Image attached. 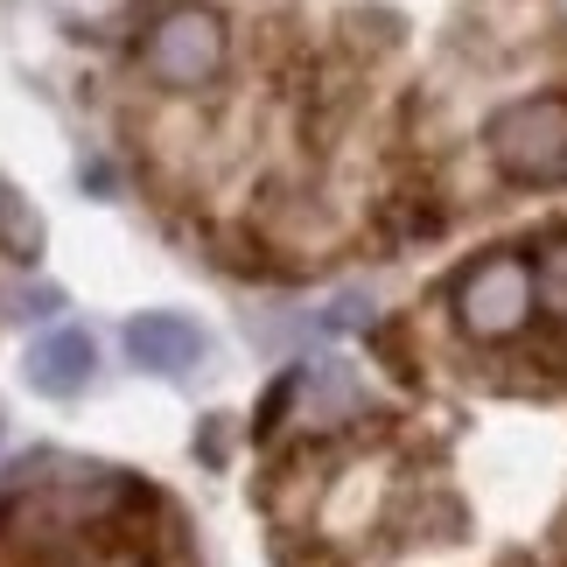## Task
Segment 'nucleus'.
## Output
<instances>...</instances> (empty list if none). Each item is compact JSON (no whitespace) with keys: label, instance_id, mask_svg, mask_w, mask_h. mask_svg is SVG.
I'll use <instances>...</instances> for the list:
<instances>
[{"label":"nucleus","instance_id":"1","mask_svg":"<svg viewBox=\"0 0 567 567\" xmlns=\"http://www.w3.org/2000/svg\"><path fill=\"white\" fill-rule=\"evenodd\" d=\"M491 162L512 183H554L567 176V105L560 99H518L491 120Z\"/></svg>","mask_w":567,"mask_h":567},{"label":"nucleus","instance_id":"2","mask_svg":"<svg viewBox=\"0 0 567 567\" xmlns=\"http://www.w3.org/2000/svg\"><path fill=\"white\" fill-rule=\"evenodd\" d=\"M147 71H155L162 84H210L217 71H225V21H217L210 8H176L162 14V29L147 35Z\"/></svg>","mask_w":567,"mask_h":567},{"label":"nucleus","instance_id":"3","mask_svg":"<svg viewBox=\"0 0 567 567\" xmlns=\"http://www.w3.org/2000/svg\"><path fill=\"white\" fill-rule=\"evenodd\" d=\"M533 274L518 267V259H484L470 280H463V295H455V309H463V330L470 337H512L518 322H526L533 309Z\"/></svg>","mask_w":567,"mask_h":567},{"label":"nucleus","instance_id":"4","mask_svg":"<svg viewBox=\"0 0 567 567\" xmlns=\"http://www.w3.org/2000/svg\"><path fill=\"white\" fill-rule=\"evenodd\" d=\"M120 343H126V358H134L141 372H162V379H176V372H189V364L204 358V330H196L189 316H176V309L134 316L120 330Z\"/></svg>","mask_w":567,"mask_h":567},{"label":"nucleus","instance_id":"5","mask_svg":"<svg viewBox=\"0 0 567 567\" xmlns=\"http://www.w3.org/2000/svg\"><path fill=\"white\" fill-rule=\"evenodd\" d=\"M92 337L84 330H50L29 343V364H21V379H29V392H42V400H78L84 385H92Z\"/></svg>","mask_w":567,"mask_h":567},{"label":"nucleus","instance_id":"6","mask_svg":"<svg viewBox=\"0 0 567 567\" xmlns=\"http://www.w3.org/2000/svg\"><path fill=\"white\" fill-rule=\"evenodd\" d=\"M0 246H8L14 259H42V217L29 210V196H14L8 183H0Z\"/></svg>","mask_w":567,"mask_h":567},{"label":"nucleus","instance_id":"7","mask_svg":"<svg viewBox=\"0 0 567 567\" xmlns=\"http://www.w3.org/2000/svg\"><path fill=\"white\" fill-rule=\"evenodd\" d=\"M533 288H539V301H547L554 316H567V246H554L547 259H539V274H533Z\"/></svg>","mask_w":567,"mask_h":567},{"label":"nucleus","instance_id":"8","mask_svg":"<svg viewBox=\"0 0 567 567\" xmlns=\"http://www.w3.org/2000/svg\"><path fill=\"white\" fill-rule=\"evenodd\" d=\"M364 322H372V295L364 288H343L330 309H322V330H364Z\"/></svg>","mask_w":567,"mask_h":567},{"label":"nucleus","instance_id":"9","mask_svg":"<svg viewBox=\"0 0 567 567\" xmlns=\"http://www.w3.org/2000/svg\"><path fill=\"white\" fill-rule=\"evenodd\" d=\"M8 309H14L21 322H42V316H56V309H63V295H56V288H14V295H8Z\"/></svg>","mask_w":567,"mask_h":567},{"label":"nucleus","instance_id":"10","mask_svg":"<svg viewBox=\"0 0 567 567\" xmlns=\"http://www.w3.org/2000/svg\"><path fill=\"white\" fill-rule=\"evenodd\" d=\"M78 189L113 196V189H120V183H113V162H105V155H84V162H78Z\"/></svg>","mask_w":567,"mask_h":567},{"label":"nucleus","instance_id":"11","mask_svg":"<svg viewBox=\"0 0 567 567\" xmlns=\"http://www.w3.org/2000/svg\"><path fill=\"white\" fill-rule=\"evenodd\" d=\"M0 434H8V421H0Z\"/></svg>","mask_w":567,"mask_h":567}]
</instances>
